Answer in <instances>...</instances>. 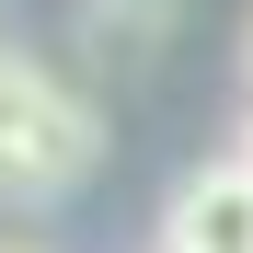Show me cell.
<instances>
[{"label":"cell","mask_w":253,"mask_h":253,"mask_svg":"<svg viewBox=\"0 0 253 253\" xmlns=\"http://www.w3.org/2000/svg\"><path fill=\"white\" fill-rule=\"evenodd\" d=\"M104 161V126L81 92H58L35 58H0V207H46Z\"/></svg>","instance_id":"1"},{"label":"cell","mask_w":253,"mask_h":253,"mask_svg":"<svg viewBox=\"0 0 253 253\" xmlns=\"http://www.w3.org/2000/svg\"><path fill=\"white\" fill-rule=\"evenodd\" d=\"M161 253H253V161H242V150L173 184V207H161Z\"/></svg>","instance_id":"2"},{"label":"cell","mask_w":253,"mask_h":253,"mask_svg":"<svg viewBox=\"0 0 253 253\" xmlns=\"http://www.w3.org/2000/svg\"><path fill=\"white\" fill-rule=\"evenodd\" d=\"M12 253H23V242H12Z\"/></svg>","instance_id":"4"},{"label":"cell","mask_w":253,"mask_h":253,"mask_svg":"<svg viewBox=\"0 0 253 253\" xmlns=\"http://www.w3.org/2000/svg\"><path fill=\"white\" fill-rule=\"evenodd\" d=\"M173 12H184V0H92V23L115 35V46H138V35H161Z\"/></svg>","instance_id":"3"}]
</instances>
